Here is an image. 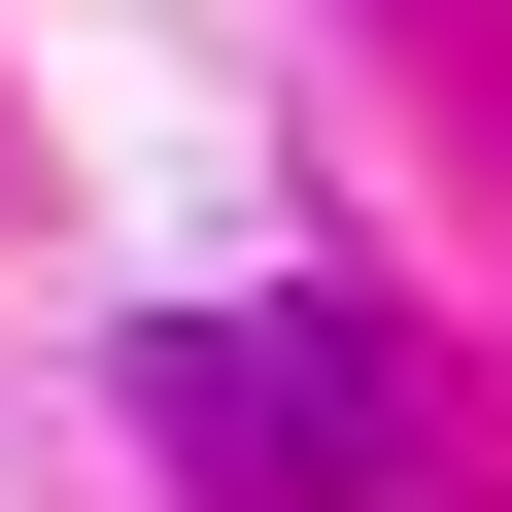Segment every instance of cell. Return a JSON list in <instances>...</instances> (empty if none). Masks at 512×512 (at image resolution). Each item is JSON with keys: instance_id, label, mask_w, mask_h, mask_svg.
I'll list each match as a JSON object with an SVG mask.
<instances>
[{"instance_id": "1", "label": "cell", "mask_w": 512, "mask_h": 512, "mask_svg": "<svg viewBox=\"0 0 512 512\" xmlns=\"http://www.w3.org/2000/svg\"><path fill=\"white\" fill-rule=\"evenodd\" d=\"M137 410H171L205 478H274V512L410 444V376H376V342H239V308H171V342H137Z\"/></svg>"}]
</instances>
